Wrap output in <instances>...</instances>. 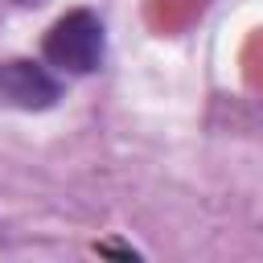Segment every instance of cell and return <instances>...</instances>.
Here are the masks:
<instances>
[{
	"label": "cell",
	"mask_w": 263,
	"mask_h": 263,
	"mask_svg": "<svg viewBox=\"0 0 263 263\" xmlns=\"http://www.w3.org/2000/svg\"><path fill=\"white\" fill-rule=\"evenodd\" d=\"M62 99V78L45 62L4 58L0 62V103L16 111H45Z\"/></svg>",
	"instance_id": "obj_2"
},
{
	"label": "cell",
	"mask_w": 263,
	"mask_h": 263,
	"mask_svg": "<svg viewBox=\"0 0 263 263\" xmlns=\"http://www.w3.org/2000/svg\"><path fill=\"white\" fill-rule=\"evenodd\" d=\"M16 4H41V0H16Z\"/></svg>",
	"instance_id": "obj_3"
},
{
	"label": "cell",
	"mask_w": 263,
	"mask_h": 263,
	"mask_svg": "<svg viewBox=\"0 0 263 263\" xmlns=\"http://www.w3.org/2000/svg\"><path fill=\"white\" fill-rule=\"evenodd\" d=\"M107 58V29L90 8L58 16L41 41V62L58 74H95Z\"/></svg>",
	"instance_id": "obj_1"
}]
</instances>
